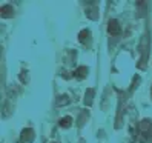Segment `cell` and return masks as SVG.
<instances>
[{
  "mask_svg": "<svg viewBox=\"0 0 152 143\" xmlns=\"http://www.w3.org/2000/svg\"><path fill=\"white\" fill-rule=\"evenodd\" d=\"M151 136H152V125L149 120H145L141 123V142L151 143Z\"/></svg>",
  "mask_w": 152,
  "mask_h": 143,
  "instance_id": "1",
  "label": "cell"
},
{
  "mask_svg": "<svg viewBox=\"0 0 152 143\" xmlns=\"http://www.w3.org/2000/svg\"><path fill=\"white\" fill-rule=\"evenodd\" d=\"M108 31H109V34H112V35L120 34V25H118V22H117V20H109Z\"/></svg>",
  "mask_w": 152,
  "mask_h": 143,
  "instance_id": "2",
  "label": "cell"
},
{
  "mask_svg": "<svg viewBox=\"0 0 152 143\" xmlns=\"http://www.w3.org/2000/svg\"><path fill=\"white\" fill-rule=\"evenodd\" d=\"M12 12H14L12 6H10V5L2 6V15H3V17H11V15H12Z\"/></svg>",
  "mask_w": 152,
  "mask_h": 143,
  "instance_id": "3",
  "label": "cell"
},
{
  "mask_svg": "<svg viewBox=\"0 0 152 143\" xmlns=\"http://www.w3.org/2000/svg\"><path fill=\"white\" fill-rule=\"evenodd\" d=\"M86 73H88V68H86V66H82V68H78V69L75 71V76H77L78 78H83V77H86Z\"/></svg>",
  "mask_w": 152,
  "mask_h": 143,
  "instance_id": "4",
  "label": "cell"
},
{
  "mask_svg": "<svg viewBox=\"0 0 152 143\" xmlns=\"http://www.w3.org/2000/svg\"><path fill=\"white\" fill-rule=\"evenodd\" d=\"M71 122H72V119H71V117H66V119H61V120H60V126H65V128H69V126H71Z\"/></svg>",
  "mask_w": 152,
  "mask_h": 143,
  "instance_id": "5",
  "label": "cell"
}]
</instances>
